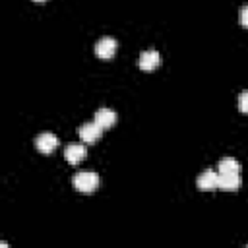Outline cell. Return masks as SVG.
Segmentation results:
<instances>
[{
    "mask_svg": "<svg viewBox=\"0 0 248 248\" xmlns=\"http://www.w3.org/2000/svg\"><path fill=\"white\" fill-rule=\"evenodd\" d=\"M99 186V174L93 172V170H81L74 176V188L78 192H83V194H91L95 192Z\"/></svg>",
    "mask_w": 248,
    "mask_h": 248,
    "instance_id": "1",
    "label": "cell"
},
{
    "mask_svg": "<svg viewBox=\"0 0 248 248\" xmlns=\"http://www.w3.org/2000/svg\"><path fill=\"white\" fill-rule=\"evenodd\" d=\"M78 134H79V138H81L85 143H95V141L101 138L103 128L93 120V122H85V124H81L79 130H78Z\"/></svg>",
    "mask_w": 248,
    "mask_h": 248,
    "instance_id": "2",
    "label": "cell"
},
{
    "mask_svg": "<svg viewBox=\"0 0 248 248\" xmlns=\"http://www.w3.org/2000/svg\"><path fill=\"white\" fill-rule=\"evenodd\" d=\"M116 46H118V45H116V41H114L112 37H103V39H99L97 45H95V54H97L99 58H103V60H108V58L114 56Z\"/></svg>",
    "mask_w": 248,
    "mask_h": 248,
    "instance_id": "3",
    "label": "cell"
},
{
    "mask_svg": "<svg viewBox=\"0 0 248 248\" xmlns=\"http://www.w3.org/2000/svg\"><path fill=\"white\" fill-rule=\"evenodd\" d=\"M35 147H37L41 153L48 155V153H52V151L58 147V138H56L54 134H50V132L39 134L37 140H35Z\"/></svg>",
    "mask_w": 248,
    "mask_h": 248,
    "instance_id": "4",
    "label": "cell"
},
{
    "mask_svg": "<svg viewBox=\"0 0 248 248\" xmlns=\"http://www.w3.org/2000/svg\"><path fill=\"white\" fill-rule=\"evenodd\" d=\"M240 174L238 172H219V184L217 188L219 190H225V192H234L240 188Z\"/></svg>",
    "mask_w": 248,
    "mask_h": 248,
    "instance_id": "5",
    "label": "cell"
},
{
    "mask_svg": "<svg viewBox=\"0 0 248 248\" xmlns=\"http://www.w3.org/2000/svg\"><path fill=\"white\" fill-rule=\"evenodd\" d=\"M161 64V54L157 50H145L140 58H138V66L140 70H145V72H151L155 68H159Z\"/></svg>",
    "mask_w": 248,
    "mask_h": 248,
    "instance_id": "6",
    "label": "cell"
},
{
    "mask_svg": "<svg viewBox=\"0 0 248 248\" xmlns=\"http://www.w3.org/2000/svg\"><path fill=\"white\" fill-rule=\"evenodd\" d=\"M85 155H87V149H85L83 143H70L64 149V157H66V161L70 165H78L79 161L85 159Z\"/></svg>",
    "mask_w": 248,
    "mask_h": 248,
    "instance_id": "7",
    "label": "cell"
},
{
    "mask_svg": "<svg viewBox=\"0 0 248 248\" xmlns=\"http://www.w3.org/2000/svg\"><path fill=\"white\" fill-rule=\"evenodd\" d=\"M219 184V172L207 169L203 170L200 176H198V188L203 190V192H209V190H215Z\"/></svg>",
    "mask_w": 248,
    "mask_h": 248,
    "instance_id": "8",
    "label": "cell"
},
{
    "mask_svg": "<svg viewBox=\"0 0 248 248\" xmlns=\"http://www.w3.org/2000/svg\"><path fill=\"white\" fill-rule=\"evenodd\" d=\"M95 122H97V124H99L103 130L112 128V126L116 124V112H114L112 108L103 107V108H99V110L95 112Z\"/></svg>",
    "mask_w": 248,
    "mask_h": 248,
    "instance_id": "9",
    "label": "cell"
},
{
    "mask_svg": "<svg viewBox=\"0 0 248 248\" xmlns=\"http://www.w3.org/2000/svg\"><path fill=\"white\" fill-rule=\"evenodd\" d=\"M217 169L219 172H240V163L234 157H223Z\"/></svg>",
    "mask_w": 248,
    "mask_h": 248,
    "instance_id": "10",
    "label": "cell"
},
{
    "mask_svg": "<svg viewBox=\"0 0 248 248\" xmlns=\"http://www.w3.org/2000/svg\"><path fill=\"white\" fill-rule=\"evenodd\" d=\"M238 110L244 112V114H248V91H242L238 95Z\"/></svg>",
    "mask_w": 248,
    "mask_h": 248,
    "instance_id": "11",
    "label": "cell"
},
{
    "mask_svg": "<svg viewBox=\"0 0 248 248\" xmlns=\"http://www.w3.org/2000/svg\"><path fill=\"white\" fill-rule=\"evenodd\" d=\"M238 19H240V25L248 29V6H244V8L240 10V14H238Z\"/></svg>",
    "mask_w": 248,
    "mask_h": 248,
    "instance_id": "12",
    "label": "cell"
},
{
    "mask_svg": "<svg viewBox=\"0 0 248 248\" xmlns=\"http://www.w3.org/2000/svg\"><path fill=\"white\" fill-rule=\"evenodd\" d=\"M35 2H45V0H35Z\"/></svg>",
    "mask_w": 248,
    "mask_h": 248,
    "instance_id": "13",
    "label": "cell"
}]
</instances>
